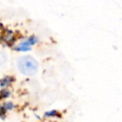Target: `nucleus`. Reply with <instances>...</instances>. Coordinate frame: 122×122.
Masks as SVG:
<instances>
[{
    "label": "nucleus",
    "instance_id": "obj_1",
    "mask_svg": "<svg viewBox=\"0 0 122 122\" xmlns=\"http://www.w3.org/2000/svg\"><path fill=\"white\" fill-rule=\"evenodd\" d=\"M17 66L20 73L27 76H33L39 70L38 62L30 55H24L19 58L17 61Z\"/></svg>",
    "mask_w": 122,
    "mask_h": 122
},
{
    "label": "nucleus",
    "instance_id": "obj_2",
    "mask_svg": "<svg viewBox=\"0 0 122 122\" xmlns=\"http://www.w3.org/2000/svg\"><path fill=\"white\" fill-rule=\"evenodd\" d=\"M37 38L35 37H30L26 40L23 41L19 46H18V49L21 51H26L30 49V46L34 45L36 42H37Z\"/></svg>",
    "mask_w": 122,
    "mask_h": 122
},
{
    "label": "nucleus",
    "instance_id": "obj_3",
    "mask_svg": "<svg viewBox=\"0 0 122 122\" xmlns=\"http://www.w3.org/2000/svg\"><path fill=\"white\" fill-rule=\"evenodd\" d=\"M56 113L57 112L55 111V110H52V111L49 112V113L46 114V115H49V116H53V115H56Z\"/></svg>",
    "mask_w": 122,
    "mask_h": 122
},
{
    "label": "nucleus",
    "instance_id": "obj_4",
    "mask_svg": "<svg viewBox=\"0 0 122 122\" xmlns=\"http://www.w3.org/2000/svg\"><path fill=\"white\" fill-rule=\"evenodd\" d=\"M5 59H3V54H0V64L2 63L3 61H4Z\"/></svg>",
    "mask_w": 122,
    "mask_h": 122
}]
</instances>
